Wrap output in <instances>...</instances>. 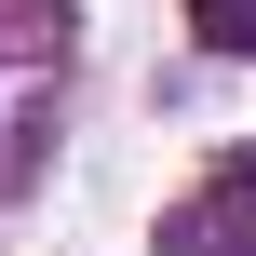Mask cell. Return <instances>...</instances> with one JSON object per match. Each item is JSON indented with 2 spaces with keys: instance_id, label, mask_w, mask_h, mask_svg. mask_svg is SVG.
Listing matches in <instances>:
<instances>
[{
  "instance_id": "cell-2",
  "label": "cell",
  "mask_w": 256,
  "mask_h": 256,
  "mask_svg": "<svg viewBox=\"0 0 256 256\" xmlns=\"http://www.w3.org/2000/svg\"><path fill=\"white\" fill-rule=\"evenodd\" d=\"M189 27H202L216 54H256V0H189Z\"/></svg>"
},
{
  "instance_id": "cell-1",
  "label": "cell",
  "mask_w": 256,
  "mask_h": 256,
  "mask_svg": "<svg viewBox=\"0 0 256 256\" xmlns=\"http://www.w3.org/2000/svg\"><path fill=\"white\" fill-rule=\"evenodd\" d=\"M162 256H256V148H230V162L162 216Z\"/></svg>"
}]
</instances>
